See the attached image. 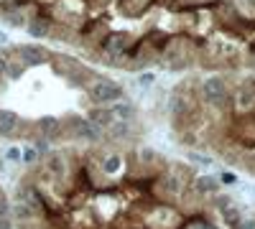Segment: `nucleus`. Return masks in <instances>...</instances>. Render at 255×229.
I'll list each match as a JSON object with an SVG mask.
<instances>
[{
    "mask_svg": "<svg viewBox=\"0 0 255 229\" xmlns=\"http://www.w3.org/2000/svg\"><path fill=\"white\" fill-rule=\"evenodd\" d=\"M197 94H199V102H204L207 107L217 110V112H225L230 107V84H227V79L222 74L207 76L199 84Z\"/></svg>",
    "mask_w": 255,
    "mask_h": 229,
    "instance_id": "1",
    "label": "nucleus"
},
{
    "mask_svg": "<svg viewBox=\"0 0 255 229\" xmlns=\"http://www.w3.org/2000/svg\"><path fill=\"white\" fill-rule=\"evenodd\" d=\"M230 138H232L238 151L255 153V112L238 115L235 122H232V128H230Z\"/></svg>",
    "mask_w": 255,
    "mask_h": 229,
    "instance_id": "2",
    "label": "nucleus"
},
{
    "mask_svg": "<svg viewBox=\"0 0 255 229\" xmlns=\"http://www.w3.org/2000/svg\"><path fill=\"white\" fill-rule=\"evenodd\" d=\"M87 97L95 102V105H113V102L125 97V89H123V84H118V81H113V79L97 76L95 81L87 84Z\"/></svg>",
    "mask_w": 255,
    "mask_h": 229,
    "instance_id": "3",
    "label": "nucleus"
},
{
    "mask_svg": "<svg viewBox=\"0 0 255 229\" xmlns=\"http://www.w3.org/2000/svg\"><path fill=\"white\" fill-rule=\"evenodd\" d=\"M64 122V133H67L69 138L74 140H84V143H100L105 138L102 130H97L95 125L87 120V117H79V115H72L67 120H61Z\"/></svg>",
    "mask_w": 255,
    "mask_h": 229,
    "instance_id": "4",
    "label": "nucleus"
},
{
    "mask_svg": "<svg viewBox=\"0 0 255 229\" xmlns=\"http://www.w3.org/2000/svg\"><path fill=\"white\" fill-rule=\"evenodd\" d=\"M133 44H135V41H133V36L128 31H108L100 38V49L108 54L110 59H125Z\"/></svg>",
    "mask_w": 255,
    "mask_h": 229,
    "instance_id": "5",
    "label": "nucleus"
},
{
    "mask_svg": "<svg viewBox=\"0 0 255 229\" xmlns=\"http://www.w3.org/2000/svg\"><path fill=\"white\" fill-rule=\"evenodd\" d=\"M41 168H44V176L51 181H67L69 171H74V165H69V158L64 151H51L49 155H44Z\"/></svg>",
    "mask_w": 255,
    "mask_h": 229,
    "instance_id": "6",
    "label": "nucleus"
},
{
    "mask_svg": "<svg viewBox=\"0 0 255 229\" xmlns=\"http://www.w3.org/2000/svg\"><path fill=\"white\" fill-rule=\"evenodd\" d=\"M13 54H15V59H18L26 69H28V67H44L46 61L54 59V54H51L49 49H44V46H31V44H20V46H15Z\"/></svg>",
    "mask_w": 255,
    "mask_h": 229,
    "instance_id": "7",
    "label": "nucleus"
},
{
    "mask_svg": "<svg viewBox=\"0 0 255 229\" xmlns=\"http://www.w3.org/2000/svg\"><path fill=\"white\" fill-rule=\"evenodd\" d=\"M189 194L194 196L197 201L215 199L220 194V181L215 176H194V181L189 183Z\"/></svg>",
    "mask_w": 255,
    "mask_h": 229,
    "instance_id": "8",
    "label": "nucleus"
},
{
    "mask_svg": "<svg viewBox=\"0 0 255 229\" xmlns=\"http://www.w3.org/2000/svg\"><path fill=\"white\" fill-rule=\"evenodd\" d=\"M20 130H23L20 115L13 110H0V138H5V140L20 138Z\"/></svg>",
    "mask_w": 255,
    "mask_h": 229,
    "instance_id": "9",
    "label": "nucleus"
},
{
    "mask_svg": "<svg viewBox=\"0 0 255 229\" xmlns=\"http://www.w3.org/2000/svg\"><path fill=\"white\" fill-rule=\"evenodd\" d=\"M36 133L54 143V140H59L64 135V122L59 117H54V115H44V117L36 120Z\"/></svg>",
    "mask_w": 255,
    "mask_h": 229,
    "instance_id": "10",
    "label": "nucleus"
},
{
    "mask_svg": "<svg viewBox=\"0 0 255 229\" xmlns=\"http://www.w3.org/2000/svg\"><path fill=\"white\" fill-rule=\"evenodd\" d=\"M97 168L102 176H118V173H125V155L123 153H102L100 155V163Z\"/></svg>",
    "mask_w": 255,
    "mask_h": 229,
    "instance_id": "11",
    "label": "nucleus"
},
{
    "mask_svg": "<svg viewBox=\"0 0 255 229\" xmlns=\"http://www.w3.org/2000/svg\"><path fill=\"white\" fill-rule=\"evenodd\" d=\"M87 120L95 125L97 130H108L110 125L115 122V117H113V112H110V107H102V105H97V107H90V112H87Z\"/></svg>",
    "mask_w": 255,
    "mask_h": 229,
    "instance_id": "12",
    "label": "nucleus"
},
{
    "mask_svg": "<svg viewBox=\"0 0 255 229\" xmlns=\"http://www.w3.org/2000/svg\"><path fill=\"white\" fill-rule=\"evenodd\" d=\"M110 112H113V117L115 120H120V122H133L135 120V115H138V110H135V105L130 99H118V102H113V107H110Z\"/></svg>",
    "mask_w": 255,
    "mask_h": 229,
    "instance_id": "13",
    "label": "nucleus"
},
{
    "mask_svg": "<svg viewBox=\"0 0 255 229\" xmlns=\"http://www.w3.org/2000/svg\"><path fill=\"white\" fill-rule=\"evenodd\" d=\"M10 219L18 222V224H28V222H38L41 217L31 209L26 201H13L10 204Z\"/></svg>",
    "mask_w": 255,
    "mask_h": 229,
    "instance_id": "14",
    "label": "nucleus"
},
{
    "mask_svg": "<svg viewBox=\"0 0 255 229\" xmlns=\"http://www.w3.org/2000/svg\"><path fill=\"white\" fill-rule=\"evenodd\" d=\"M153 3H156V0H118V8H120V13L135 18V15H140L148 5H153Z\"/></svg>",
    "mask_w": 255,
    "mask_h": 229,
    "instance_id": "15",
    "label": "nucleus"
},
{
    "mask_svg": "<svg viewBox=\"0 0 255 229\" xmlns=\"http://www.w3.org/2000/svg\"><path fill=\"white\" fill-rule=\"evenodd\" d=\"M220 219L225 222V227L235 229V227L243 222V212L238 209L235 204H230V206H222V209H220Z\"/></svg>",
    "mask_w": 255,
    "mask_h": 229,
    "instance_id": "16",
    "label": "nucleus"
},
{
    "mask_svg": "<svg viewBox=\"0 0 255 229\" xmlns=\"http://www.w3.org/2000/svg\"><path fill=\"white\" fill-rule=\"evenodd\" d=\"M0 18H3L8 26H13V28H26V23H28V15H26L23 10H20V8H13V10L3 13Z\"/></svg>",
    "mask_w": 255,
    "mask_h": 229,
    "instance_id": "17",
    "label": "nucleus"
},
{
    "mask_svg": "<svg viewBox=\"0 0 255 229\" xmlns=\"http://www.w3.org/2000/svg\"><path fill=\"white\" fill-rule=\"evenodd\" d=\"M31 148L38 153V158H44V155H49L51 153V140H46L44 135H33V140H31Z\"/></svg>",
    "mask_w": 255,
    "mask_h": 229,
    "instance_id": "18",
    "label": "nucleus"
},
{
    "mask_svg": "<svg viewBox=\"0 0 255 229\" xmlns=\"http://www.w3.org/2000/svg\"><path fill=\"white\" fill-rule=\"evenodd\" d=\"M23 72H26V67L20 64L18 59H15V61H13V59L8 61V69H5V76H8V79H20V76H23Z\"/></svg>",
    "mask_w": 255,
    "mask_h": 229,
    "instance_id": "19",
    "label": "nucleus"
},
{
    "mask_svg": "<svg viewBox=\"0 0 255 229\" xmlns=\"http://www.w3.org/2000/svg\"><path fill=\"white\" fill-rule=\"evenodd\" d=\"M186 158H189L191 163H197V165H212V163H215V158H212V155H204V153H197L194 148H191V151L186 153Z\"/></svg>",
    "mask_w": 255,
    "mask_h": 229,
    "instance_id": "20",
    "label": "nucleus"
},
{
    "mask_svg": "<svg viewBox=\"0 0 255 229\" xmlns=\"http://www.w3.org/2000/svg\"><path fill=\"white\" fill-rule=\"evenodd\" d=\"M41 158H38V153L31 148V145H28V148H20V163H26V165H33V163H38Z\"/></svg>",
    "mask_w": 255,
    "mask_h": 229,
    "instance_id": "21",
    "label": "nucleus"
},
{
    "mask_svg": "<svg viewBox=\"0 0 255 229\" xmlns=\"http://www.w3.org/2000/svg\"><path fill=\"white\" fill-rule=\"evenodd\" d=\"M0 217H10V199L3 189H0Z\"/></svg>",
    "mask_w": 255,
    "mask_h": 229,
    "instance_id": "22",
    "label": "nucleus"
},
{
    "mask_svg": "<svg viewBox=\"0 0 255 229\" xmlns=\"http://www.w3.org/2000/svg\"><path fill=\"white\" fill-rule=\"evenodd\" d=\"M153 81H156V74H153V72H140V74H138V84H140V87H151Z\"/></svg>",
    "mask_w": 255,
    "mask_h": 229,
    "instance_id": "23",
    "label": "nucleus"
},
{
    "mask_svg": "<svg viewBox=\"0 0 255 229\" xmlns=\"http://www.w3.org/2000/svg\"><path fill=\"white\" fill-rule=\"evenodd\" d=\"M217 181H220V183H225V186H235V183H238V176L232 173V171H222Z\"/></svg>",
    "mask_w": 255,
    "mask_h": 229,
    "instance_id": "24",
    "label": "nucleus"
},
{
    "mask_svg": "<svg viewBox=\"0 0 255 229\" xmlns=\"http://www.w3.org/2000/svg\"><path fill=\"white\" fill-rule=\"evenodd\" d=\"M8 61H10V49L0 51V76H5V69H8Z\"/></svg>",
    "mask_w": 255,
    "mask_h": 229,
    "instance_id": "25",
    "label": "nucleus"
},
{
    "mask_svg": "<svg viewBox=\"0 0 255 229\" xmlns=\"http://www.w3.org/2000/svg\"><path fill=\"white\" fill-rule=\"evenodd\" d=\"M5 158L13 160V163H20V148H18V145H13V148L5 151Z\"/></svg>",
    "mask_w": 255,
    "mask_h": 229,
    "instance_id": "26",
    "label": "nucleus"
},
{
    "mask_svg": "<svg viewBox=\"0 0 255 229\" xmlns=\"http://www.w3.org/2000/svg\"><path fill=\"white\" fill-rule=\"evenodd\" d=\"M235 229H255V219H243Z\"/></svg>",
    "mask_w": 255,
    "mask_h": 229,
    "instance_id": "27",
    "label": "nucleus"
},
{
    "mask_svg": "<svg viewBox=\"0 0 255 229\" xmlns=\"http://www.w3.org/2000/svg\"><path fill=\"white\" fill-rule=\"evenodd\" d=\"M0 229H13V219L10 217H0Z\"/></svg>",
    "mask_w": 255,
    "mask_h": 229,
    "instance_id": "28",
    "label": "nucleus"
},
{
    "mask_svg": "<svg viewBox=\"0 0 255 229\" xmlns=\"http://www.w3.org/2000/svg\"><path fill=\"white\" fill-rule=\"evenodd\" d=\"M253 61H255V46H253Z\"/></svg>",
    "mask_w": 255,
    "mask_h": 229,
    "instance_id": "29",
    "label": "nucleus"
}]
</instances>
